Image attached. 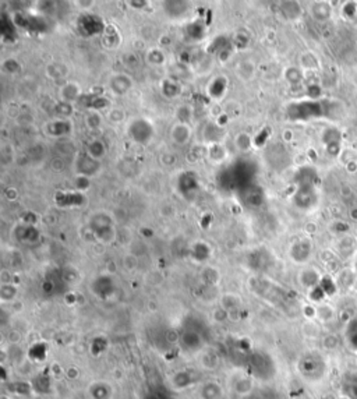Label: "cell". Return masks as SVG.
<instances>
[{
  "label": "cell",
  "instance_id": "obj_2",
  "mask_svg": "<svg viewBox=\"0 0 357 399\" xmlns=\"http://www.w3.org/2000/svg\"><path fill=\"white\" fill-rule=\"evenodd\" d=\"M21 334L18 332V331H10L8 332V342L11 343V345H17V343H20V341H21Z\"/></svg>",
  "mask_w": 357,
  "mask_h": 399
},
{
  "label": "cell",
  "instance_id": "obj_4",
  "mask_svg": "<svg viewBox=\"0 0 357 399\" xmlns=\"http://www.w3.org/2000/svg\"><path fill=\"white\" fill-rule=\"evenodd\" d=\"M336 399H352V397L348 395V394H342V395H339Z\"/></svg>",
  "mask_w": 357,
  "mask_h": 399
},
{
  "label": "cell",
  "instance_id": "obj_1",
  "mask_svg": "<svg viewBox=\"0 0 357 399\" xmlns=\"http://www.w3.org/2000/svg\"><path fill=\"white\" fill-rule=\"evenodd\" d=\"M339 343H341L339 338L334 335V334H328V335H325L322 338V346L328 350L338 349L339 348Z\"/></svg>",
  "mask_w": 357,
  "mask_h": 399
},
{
  "label": "cell",
  "instance_id": "obj_3",
  "mask_svg": "<svg viewBox=\"0 0 357 399\" xmlns=\"http://www.w3.org/2000/svg\"><path fill=\"white\" fill-rule=\"evenodd\" d=\"M179 334L176 332L175 329H169V331H166V341H168L169 343H176L177 341H179Z\"/></svg>",
  "mask_w": 357,
  "mask_h": 399
}]
</instances>
